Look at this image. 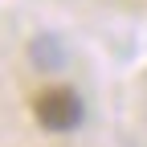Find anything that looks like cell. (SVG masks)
<instances>
[{
	"label": "cell",
	"mask_w": 147,
	"mask_h": 147,
	"mask_svg": "<svg viewBox=\"0 0 147 147\" xmlns=\"http://www.w3.org/2000/svg\"><path fill=\"white\" fill-rule=\"evenodd\" d=\"M33 115L45 131H74L82 123V98L74 94L69 86H49L37 94L33 102Z\"/></svg>",
	"instance_id": "1"
}]
</instances>
